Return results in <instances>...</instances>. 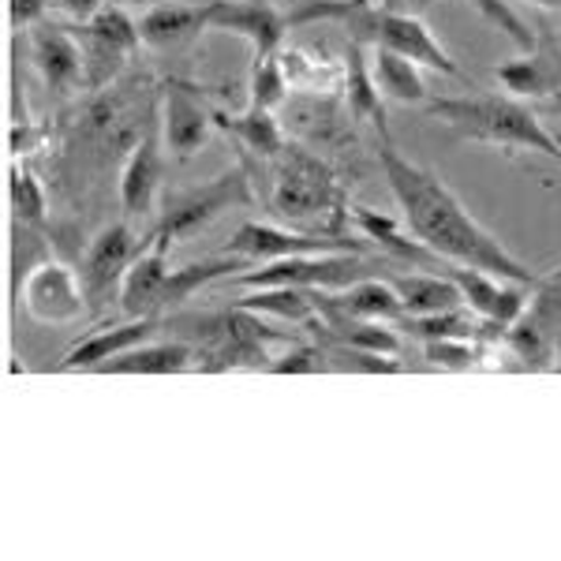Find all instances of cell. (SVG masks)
<instances>
[{"label": "cell", "mask_w": 561, "mask_h": 561, "mask_svg": "<svg viewBox=\"0 0 561 561\" xmlns=\"http://www.w3.org/2000/svg\"><path fill=\"white\" fill-rule=\"evenodd\" d=\"M378 161H382L386 184L393 192L397 206H401L409 232L420 243H427L442 262L483 270V274L517 280V285L531 288L542 285L539 270L520 262L494 232H486L472 217V210L454 195V187L446 180L404 158L397 150L393 135H378Z\"/></svg>", "instance_id": "6da1fadb"}, {"label": "cell", "mask_w": 561, "mask_h": 561, "mask_svg": "<svg viewBox=\"0 0 561 561\" xmlns=\"http://www.w3.org/2000/svg\"><path fill=\"white\" fill-rule=\"evenodd\" d=\"M262 169L270 176L266 206L280 225L300 232H322V237H345V225H352L348 198L330 161H322L311 147L288 139V147Z\"/></svg>", "instance_id": "7a4b0ae2"}, {"label": "cell", "mask_w": 561, "mask_h": 561, "mask_svg": "<svg viewBox=\"0 0 561 561\" xmlns=\"http://www.w3.org/2000/svg\"><path fill=\"white\" fill-rule=\"evenodd\" d=\"M288 15V31L293 26H311V23H341L348 31V42L375 45V49L401 53V57L415 60V65L442 71L449 79H468L454 57L446 53V45L431 34V26L420 15L409 12H389V8L367 4V0H304Z\"/></svg>", "instance_id": "3957f363"}, {"label": "cell", "mask_w": 561, "mask_h": 561, "mask_svg": "<svg viewBox=\"0 0 561 561\" xmlns=\"http://www.w3.org/2000/svg\"><path fill=\"white\" fill-rule=\"evenodd\" d=\"M431 113L454 128L457 139L483 142V147L542 153L550 161H561L554 135L542 124V116L520 98L502 94H468V98H438L431 102Z\"/></svg>", "instance_id": "277c9868"}, {"label": "cell", "mask_w": 561, "mask_h": 561, "mask_svg": "<svg viewBox=\"0 0 561 561\" xmlns=\"http://www.w3.org/2000/svg\"><path fill=\"white\" fill-rule=\"evenodd\" d=\"M198 330L192 341L198 352V367L203 370H240V367H259L266 370L270 364V341H285L280 330H270L266 322L259 319V311H248V307H232V311L221 314H203V319H192Z\"/></svg>", "instance_id": "5b68a950"}, {"label": "cell", "mask_w": 561, "mask_h": 561, "mask_svg": "<svg viewBox=\"0 0 561 561\" xmlns=\"http://www.w3.org/2000/svg\"><path fill=\"white\" fill-rule=\"evenodd\" d=\"M251 184H255V176H251V169L240 161V165L225 169L221 176L206 180V184L192 187V192L173 195L165 203V214H161V221L153 225L150 240L153 243H165V248H173L176 240H192L195 232H203L206 225H214L225 210L255 203V192H251Z\"/></svg>", "instance_id": "8992f818"}, {"label": "cell", "mask_w": 561, "mask_h": 561, "mask_svg": "<svg viewBox=\"0 0 561 561\" xmlns=\"http://www.w3.org/2000/svg\"><path fill=\"white\" fill-rule=\"evenodd\" d=\"M378 262L364 251H330V255H293L259 262L232 277L240 288H314V293H341L364 277H378Z\"/></svg>", "instance_id": "52a82bcc"}, {"label": "cell", "mask_w": 561, "mask_h": 561, "mask_svg": "<svg viewBox=\"0 0 561 561\" xmlns=\"http://www.w3.org/2000/svg\"><path fill=\"white\" fill-rule=\"evenodd\" d=\"M71 34L83 49V90H90V94H102L108 83H116L142 45L139 23L116 4L90 15Z\"/></svg>", "instance_id": "ba28073f"}, {"label": "cell", "mask_w": 561, "mask_h": 561, "mask_svg": "<svg viewBox=\"0 0 561 561\" xmlns=\"http://www.w3.org/2000/svg\"><path fill=\"white\" fill-rule=\"evenodd\" d=\"M505 348L531 370H542L558 359V352H561V277L558 274H547L539 288H531V300L524 307V314L505 330Z\"/></svg>", "instance_id": "9c48e42d"}, {"label": "cell", "mask_w": 561, "mask_h": 561, "mask_svg": "<svg viewBox=\"0 0 561 561\" xmlns=\"http://www.w3.org/2000/svg\"><path fill=\"white\" fill-rule=\"evenodd\" d=\"M139 240L128 225H105L94 240H90L87 255H83V270H79V280H83L87 293V307L90 314H105L113 300H121L124 293V277H128L131 262L139 259Z\"/></svg>", "instance_id": "30bf717a"}, {"label": "cell", "mask_w": 561, "mask_h": 561, "mask_svg": "<svg viewBox=\"0 0 561 561\" xmlns=\"http://www.w3.org/2000/svg\"><path fill=\"white\" fill-rule=\"evenodd\" d=\"M367 240H352L345 237H322V232H300L288 229V225H262V221H243L232 240L225 243L229 255L259 262H274V259H293V255H330V251H367Z\"/></svg>", "instance_id": "8fae6325"}, {"label": "cell", "mask_w": 561, "mask_h": 561, "mask_svg": "<svg viewBox=\"0 0 561 561\" xmlns=\"http://www.w3.org/2000/svg\"><path fill=\"white\" fill-rule=\"evenodd\" d=\"M23 307L42 325H71L90 314L83 280L60 259H42L23 280Z\"/></svg>", "instance_id": "7c38bea8"}, {"label": "cell", "mask_w": 561, "mask_h": 561, "mask_svg": "<svg viewBox=\"0 0 561 561\" xmlns=\"http://www.w3.org/2000/svg\"><path fill=\"white\" fill-rule=\"evenodd\" d=\"M214 128V108L206 105V94L195 83L184 79L161 83V142L173 158H195Z\"/></svg>", "instance_id": "4fadbf2b"}, {"label": "cell", "mask_w": 561, "mask_h": 561, "mask_svg": "<svg viewBox=\"0 0 561 561\" xmlns=\"http://www.w3.org/2000/svg\"><path fill=\"white\" fill-rule=\"evenodd\" d=\"M206 31L240 34L251 45V65L280 53L288 31V15L270 0H210L206 4Z\"/></svg>", "instance_id": "5bb4252c"}, {"label": "cell", "mask_w": 561, "mask_h": 561, "mask_svg": "<svg viewBox=\"0 0 561 561\" xmlns=\"http://www.w3.org/2000/svg\"><path fill=\"white\" fill-rule=\"evenodd\" d=\"M454 285L465 296V307L476 311L479 319L497 322V325H513L524 314V307L531 300V285H517V280H502L483 270H468V266H442Z\"/></svg>", "instance_id": "9a60e30c"}, {"label": "cell", "mask_w": 561, "mask_h": 561, "mask_svg": "<svg viewBox=\"0 0 561 561\" xmlns=\"http://www.w3.org/2000/svg\"><path fill=\"white\" fill-rule=\"evenodd\" d=\"M497 83L520 102H542L550 94H561V42L558 34H539L536 49L517 60H505L494 71Z\"/></svg>", "instance_id": "2e32d148"}, {"label": "cell", "mask_w": 561, "mask_h": 561, "mask_svg": "<svg viewBox=\"0 0 561 561\" xmlns=\"http://www.w3.org/2000/svg\"><path fill=\"white\" fill-rule=\"evenodd\" d=\"M31 53L49 94L68 98L83 87V49L79 38L60 23H38L31 34Z\"/></svg>", "instance_id": "e0dca14e"}, {"label": "cell", "mask_w": 561, "mask_h": 561, "mask_svg": "<svg viewBox=\"0 0 561 561\" xmlns=\"http://www.w3.org/2000/svg\"><path fill=\"white\" fill-rule=\"evenodd\" d=\"M161 330V314H147V319H128L121 325H105V330H94L90 337L76 341L68 348V356L60 359V370H98L108 359L124 356L135 345H147L153 333Z\"/></svg>", "instance_id": "ac0fdd59"}, {"label": "cell", "mask_w": 561, "mask_h": 561, "mask_svg": "<svg viewBox=\"0 0 561 561\" xmlns=\"http://www.w3.org/2000/svg\"><path fill=\"white\" fill-rule=\"evenodd\" d=\"M161 147H165V142L153 131H142L139 139L131 142V153L121 169V206L128 217H147L153 210V203H158L161 173H165Z\"/></svg>", "instance_id": "d6986e66"}, {"label": "cell", "mask_w": 561, "mask_h": 561, "mask_svg": "<svg viewBox=\"0 0 561 561\" xmlns=\"http://www.w3.org/2000/svg\"><path fill=\"white\" fill-rule=\"evenodd\" d=\"M348 221H352V229H359V237L382 251V259L412 262L415 270L442 266V259L434 255L427 243L412 240V232H401V225H397L393 217H386L382 210H370V206H348Z\"/></svg>", "instance_id": "ffe728a7"}, {"label": "cell", "mask_w": 561, "mask_h": 561, "mask_svg": "<svg viewBox=\"0 0 561 561\" xmlns=\"http://www.w3.org/2000/svg\"><path fill=\"white\" fill-rule=\"evenodd\" d=\"M214 124L225 135H232L243 150L240 158L255 161V165H266V161H274L288 147V135L270 108H243L237 116L225 113V108H214Z\"/></svg>", "instance_id": "44dd1931"}, {"label": "cell", "mask_w": 561, "mask_h": 561, "mask_svg": "<svg viewBox=\"0 0 561 561\" xmlns=\"http://www.w3.org/2000/svg\"><path fill=\"white\" fill-rule=\"evenodd\" d=\"M345 113L352 124H370L378 135H389V124H386V98L378 94V83H375V71H370V60H367V45L359 42H348L345 49Z\"/></svg>", "instance_id": "7402d4cb"}, {"label": "cell", "mask_w": 561, "mask_h": 561, "mask_svg": "<svg viewBox=\"0 0 561 561\" xmlns=\"http://www.w3.org/2000/svg\"><path fill=\"white\" fill-rule=\"evenodd\" d=\"M169 277V248L153 243L131 262L128 277H124L121 293V311L128 319H147V314H161V288Z\"/></svg>", "instance_id": "603a6c76"}, {"label": "cell", "mask_w": 561, "mask_h": 561, "mask_svg": "<svg viewBox=\"0 0 561 561\" xmlns=\"http://www.w3.org/2000/svg\"><path fill=\"white\" fill-rule=\"evenodd\" d=\"M198 364V352L192 341H147L135 345L124 356L108 359L98 370L102 375H184Z\"/></svg>", "instance_id": "cb8c5ba5"}, {"label": "cell", "mask_w": 561, "mask_h": 561, "mask_svg": "<svg viewBox=\"0 0 561 561\" xmlns=\"http://www.w3.org/2000/svg\"><path fill=\"white\" fill-rule=\"evenodd\" d=\"M280 68L288 76V87L293 90H304L311 98H341L345 94V60H325V57H314V53L300 49H285L280 45Z\"/></svg>", "instance_id": "d4e9b609"}, {"label": "cell", "mask_w": 561, "mask_h": 561, "mask_svg": "<svg viewBox=\"0 0 561 561\" xmlns=\"http://www.w3.org/2000/svg\"><path fill=\"white\" fill-rule=\"evenodd\" d=\"M206 31V4H153L139 20L142 45L153 49H169V45H184Z\"/></svg>", "instance_id": "484cf974"}, {"label": "cell", "mask_w": 561, "mask_h": 561, "mask_svg": "<svg viewBox=\"0 0 561 561\" xmlns=\"http://www.w3.org/2000/svg\"><path fill=\"white\" fill-rule=\"evenodd\" d=\"M370 71H375L378 94H382L386 102L423 105L431 98L427 79H423V65L401 57V53L375 49V57H370Z\"/></svg>", "instance_id": "4316f807"}, {"label": "cell", "mask_w": 561, "mask_h": 561, "mask_svg": "<svg viewBox=\"0 0 561 561\" xmlns=\"http://www.w3.org/2000/svg\"><path fill=\"white\" fill-rule=\"evenodd\" d=\"M389 280H393L397 296L404 304V319L409 314H438L449 311V307H465L460 288L442 270H431V274H397Z\"/></svg>", "instance_id": "83f0119b"}, {"label": "cell", "mask_w": 561, "mask_h": 561, "mask_svg": "<svg viewBox=\"0 0 561 561\" xmlns=\"http://www.w3.org/2000/svg\"><path fill=\"white\" fill-rule=\"evenodd\" d=\"M333 300L345 307L348 314H356V319L389 322V325H401L404 322V304H401V296H397L393 280H386V277L356 280V285L333 293Z\"/></svg>", "instance_id": "f1b7e54d"}, {"label": "cell", "mask_w": 561, "mask_h": 561, "mask_svg": "<svg viewBox=\"0 0 561 561\" xmlns=\"http://www.w3.org/2000/svg\"><path fill=\"white\" fill-rule=\"evenodd\" d=\"M314 288H251L237 307H248V311L259 314H277L285 322L307 325L311 330L319 322V300H314Z\"/></svg>", "instance_id": "f546056e"}, {"label": "cell", "mask_w": 561, "mask_h": 561, "mask_svg": "<svg viewBox=\"0 0 561 561\" xmlns=\"http://www.w3.org/2000/svg\"><path fill=\"white\" fill-rule=\"evenodd\" d=\"M401 330H409L420 341H438V337H460V341H476L479 330V314L468 307H449L438 314H409L401 322Z\"/></svg>", "instance_id": "4dcf8cb0"}, {"label": "cell", "mask_w": 561, "mask_h": 561, "mask_svg": "<svg viewBox=\"0 0 561 561\" xmlns=\"http://www.w3.org/2000/svg\"><path fill=\"white\" fill-rule=\"evenodd\" d=\"M8 192H12V214H15V225H23V229H45V221H49V198H45V187L42 180L31 173V169H20L12 165V184H8Z\"/></svg>", "instance_id": "1f68e13d"}, {"label": "cell", "mask_w": 561, "mask_h": 561, "mask_svg": "<svg viewBox=\"0 0 561 561\" xmlns=\"http://www.w3.org/2000/svg\"><path fill=\"white\" fill-rule=\"evenodd\" d=\"M251 98H248V108H280L288 102V76L280 68V57H270V60H259L251 65Z\"/></svg>", "instance_id": "d6a6232c"}, {"label": "cell", "mask_w": 561, "mask_h": 561, "mask_svg": "<svg viewBox=\"0 0 561 561\" xmlns=\"http://www.w3.org/2000/svg\"><path fill=\"white\" fill-rule=\"evenodd\" d=\"M468 4H472L476 12L483 15V20L491 23V26H497V31H502L505 38H510L513 45H517L520 53H531V49H536L539 34L531 31V26L524 23L517 12H513L510 0H468Z\"/></svg>", "instance_id": "836d02e7"}, {"label": "cell", "mask_w": 561, "mask_h": 561, "mask_svg": "<svg viewBox=\"0 0 561 561\" xmlns=\"http://www.w3.org/2000/svg\"><path fill=\"white\" fill-rule=\"evenodd\" d=\"M423 359H431L442 370H472L483 352L476 341H460V337H438V341H423Z\"/></svg>", "instance_id": "e575fe53"}, {"label": "cell", "mask_w": 561, "mask_h": 561, "mask_svg": "<svg viewBox=\"0 0 561 561\" xmlns=\"http://www.w3.org/2000/svg\"><path fill=\"white\" fill-rule=\"evenodd\" d=\"M322 359H325L322 345H307V341H300V345H293L285 356L274 359L266 370H270V375H319V370H325Z\"/></svg>", "instance_id": "d590c367"}, {"label": "cell", "mask_w": 561, "mask_h": 561, "mask_svg": "<svg viewBox=\"0 0 561 561\" xmlns=\"http://www.w3.org/2000/svg\"><path fill=\"white\" fill-rule=\"evenodd\" d=\"M45 135H49V128H34L31 121L26 124H12V128H8V153H12V158H26V153H34L45 142Z\"/></svg>", "instance_id": "8d00e7d4"}, {"label": "cell", "mask_w": 561, "mask_h": 561, "mask_svg": "<svg viewBox=\"0 0 561 561\" xmlns=\"http://www.w3.org/2000/svg\"><path fill=\"white\" fill-rule=\"evenodd\" d=\"M60 8H65L68 15H76L79 23L90 20V15H98L102 8H124V4H153V0H57Z\"/></svg>", "instance_id": "74e56055"}, {"label": "cell", "mask_w": 561, "mask_h": 561, "mask_svg": "<svg viewBox=\"0 0 561 561\" xmlns=\"http://www.w3.org/2000/svg\"><path fill=\"white\" fill-rule=\"evenodd\" d=\"M45 4L49 0H8V15H12L15 31H26V26H38L45 15Z\"/></svg>", "instance_id": "f35d334b"}, {"label": "cell", "mask_w": 561, "mask_h": 561, "mask_svg": "<svg viewBox=\"0 0 561 561\" xmlns=\"http://www.w3.org/2000/svg\"><path fill=\"white\" fill-rule=\"evenodd\" d=\"M542 108H547V113H554V116H561V94L542 98Z\"/></svg>", "instance_id": "ab89813d"}, {"label": "cell", "mask_w": 561, "mask_h": 561, "mask_svg": "<svg viewBox=\"0 0 561 561\" xmlns=\"http://www.w3.org/2000/svg\"><path fill=\"white\" fill-rule=\"evenodd\" d=\"M524 4H536V8H547V12H561V0H524Z\"/></svg>", "instance_id": "60d3db41"}, {"label": "cell", "mask_w": 561, "mask_h": 561, "mask_svg": "<svg viewBox=\"0 0 561 561\" xmlns=\"http://www.w3.org/2000/svg\"><path fill=\"white\" fill-rule=\"evenodd\" d=\"M550 135H554V142H558V150H561V128H554V131H550Z\"/></svg>", "instance_id": "b9f144b4"}, {"label": "cell", "mask_w": 561, "mask_h": 561, "mask_svg": "<svg viewBox=\"0 0 561 561\" xmlns=\"http://www.w3.org/2000/svg\"><path fill=\"white\" fill-rule=\"evenodd\" d=\"M554 274H558V277H561V270H554Z\"/></svg>", "instance_id": "7bdbcfd3"}, {"label": "cell", "mask_w": 561, "mask_h": 561, "mask_svg": "<svg viewBox=\"0 0 561 561\" xmlns=\"http://www.w3.org/2000/svg\"><path fill=\"white\" fill-rule=\"evenodd\" d=\"M558 42H561V34H558Z\"/></svg>", "instance_id": "ee69618b"}]
</instances>
